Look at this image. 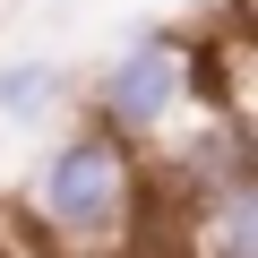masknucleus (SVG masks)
I'll use <instances>...</instances> for the list:
<instances>
[{"mask_svg":"<svg viewBox=\"0 0 258 258\" xmlns=\"http://www.w3.org/2000/svg\"><path fill=\"white\" fill-rule=\"evenodd\" d=\"M189 103H198V43H181V35H138V43L95 78L86 120H103L112 138H129V147H155Z\"/></svg>","mask_w":258,"mask_h":258,"instance_id":"obj_2","label":"nucleus"},{"mask_svg":"<svg viewBox=\"0 0 258 258\" xmlns=\"http://www.w3.org/2000/svg\"><path fill=\"white\" fill-rule=\"evenodd\" d=\"M26 215L60 249H112V241H129V224L147 215V155L129 138H112L103 120H78L69 138L35 164Z\"/></svg>","mask_w":258,"mask_h":258,"instance_id":"obj_1","label":"nucleus"},{"mask_svg":"<svg viewBox=\"0 0 258 258\" xmlns=\"http://www.w3.org/2000/svg\"><path fill=\"white\" fill-rule=\"evenodd\" d=\"M69 103V69L60 60H9V69H0V120H52Z\"/></svg>","mask_w":258,"mask_h":258,"instance_id":"obj_3","label":"nucleus"}]
</instances>
